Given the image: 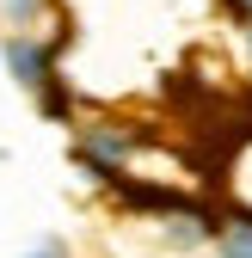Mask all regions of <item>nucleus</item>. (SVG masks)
<instances>
[{
    "label": "nucleus",
    "instance_id": "nucleus-1",
    "mask_svg": "<svg viewBox=\"0 0 252 258\" xmlns=\"http://www.w3.org/2000/svg\"><path fill=\"white\" fill-rule=\"evenodd\" d=\"M55 49L61 43H43V37H31V31L7 37V68H13V80L31 86V92H49L55 86Z\"/></svg>",
    "mask_w": 252,
    "mask_h": 258
},
{
    "label": "nucleus",
    "instance_id": "nucleus-3",
    "mask_svg": "<svg viewBox=\"0 0 252 258\" xmlns=\"http://www.w3.org/2000/svg\"><path fill=\"white\" fill-rule=\"evenodd\" d=\"M228 7H234V13H246V19H252V0H228Z\"/></svg>",
    "mask_w": 252,
    "mask_h": 258
},
{
    "label": "nucleus",
    "instance_id": "nucleus-4",
    "mask_svg": "<svg viewBox=\"0 0 252 258\" xmlns=\"http://www.w3.org/2000/svg\"><path fill=\"white\" fill-rule=\"evenodd\" d=\"M31 258H61V252H31Z\"/></svg>",
    "mask_w": 252,
    "mask_h": 258
},
{
    "label": "nucleus",
    "instance_id": "nucleus-2",
    "mask_svg": "<svg viewBox=\"0 0 252 258\" xmlns=\"http://www.w3.org/2000/svg\"><path fill=\"white\" fill-rule=\"evenodd\" d=\"M37 7H43V0H7V13H13V19H19V31H25V25H31V19H37Z\"/></svg>",
    "mask_w": 252,
    "mask_h": 258
}]
</instances>
